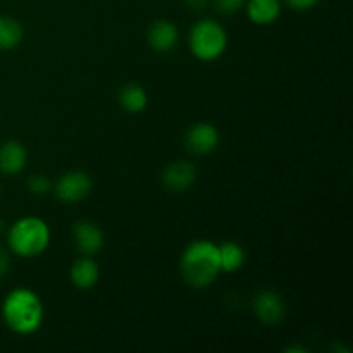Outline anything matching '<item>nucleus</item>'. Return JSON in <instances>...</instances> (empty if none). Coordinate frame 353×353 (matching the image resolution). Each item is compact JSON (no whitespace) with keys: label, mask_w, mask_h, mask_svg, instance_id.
Returning <instances> with one entry per match:
<instances>
[{"label":"nucleus","mask_w":353,"mask_h":353,"mask_svg":"<svg viewBox=\"0 0 353 353\" xmlns=\"http://www.w3.org/2000/svg\"><path fill=\"white\" fill-rule=\"evenodd\" d=\"M181 276L192 288H207L221 272L219 248L210 240H195L181 255Z\"/></svg>","instance_id":"f257e3e1"},{"label":"nucleus","mask_w":353,"mask_h":353,"mask_svg":"<svg viewBox=\"0 0 353 353\" xmlns=\"http://www.w3.org/2000/svg\"><path fill=\"white\" fill-rule=\"evenodd\" d=\"M2 317L7 327L14 333H34L43 323V305L40 296L28 288L12 290L3 299Z\"/></svg>","instance_id":"f03ea898"},{"label":"nucleus","mask_w":353,"mask_h":353,"mask_svg":"<svg viewBox=\"0 0 353 353\" xmlns=\"http://www.w3.org/2000/svg\"><path fill=\"white\" fill-rule=\"evenodd\" d=\"M48 243H50V230L40 217H21L7 231V245L10 252L19 257H37L47 250Z\"/></svg>","instance_id":"7ed1b4c3"},{"label":"nucleus","mask_w":353,"mask_h":353,"mask_svg":"<svg viewBox=\"0 0 353 353\" xmlns=\"http://www.w3.org/2000/svg\"><path fill=\"white\" fill-rule=\"evenodd\" d=\"M188 45L192 54L200 61H216L228 47L226 30L217 21L209 17L200 19L190 30Z\"/></svg>","instance_id":"20e7f679"},{"label":"nucleus","mask_w":353,"mask_h":353,"mask_svg":"<svg viewBox=\"0 0 353 353\" xmlns=\"http://www.w3.org/2000/svg\"><path fill=\"white\" fill-rule=\"evenodd\" d=\"M92 186V178L85 171L72 169V171H68L57 179V183L54 186V192L61 202L76 203L81 202L83 199H86L90 195Z\"/></svg>","instance_id":"39448f33"},{"label":"nucleus","mask_w":353,"mask_h":353,"mask_svg":"<svg viewBox=\"0 0 353 353\" xmlns=\"http://www.w3.org/2000/svg\"><path fill=\"white\" fill-rule=\"evenodd\" d=\"M254 312L265 326H278L286 316L285 300L272 290H262L254 299Z\"/></svg>","instance_id":"423d86ee"},{"label":"nucleus","mask_w":353,"mask_h":353,"mask_svg":"<svg viewBox=\"0 0 353 353\" xmlns=\"http://www.w3.org/2000/svg\"><path fill=\"white\" fill-rule=\"evenodd\" d=\"M196 179V169L188 161H174L164 168L161 174L162 186L171 193H183L193 186Z\"/></svg>","instance_id":"0eeeda50"},{"label":"nucleus","mask_w":353,"mask_h":353,"mask_svg":"<svg viewBox=\"0 0 353 353\" xmlns=\"http://www.w3.org/2000/svg\"><path fill=\"white\" fill-rule=\"evenodd\" d=\"M219 145V131L209 123H196L185 133V147L193 155H207Z\"/></svg>","instance_id":"6e6552de"},{"label":"nucleus","mask_w":353,"mask_h":353,"mask_svg":"<svg viewBox=\"0 0 353 353\" xmlns=\"http://www.w3.org/2000/svg\"><path fill=\"white\" fill-rule=\"evenodd\" d=\"M72 238L76 248L85 255H95L103 247V231L92 221H78L72 224Z\"/></svg>","instance_id":"1a4fd4ad"},{"label":"nucleus","mask_w":353,"mask_h":353,"mask_svg":"<svg viewBox=\"0 0 353 353\" xmlns=\"http://www.w3.org/2000/svg\"><path fill=\"white\" fill-rule=\"evenodd\" d=\"M179 31L174 23L168 19H155L147 30V41L152 50L159 54H168L178 45Z\"/></svg>","instance_id":"9d476101"},{"label":"nucleus","mask_w":353,"mask_h":353,"mask_svg":"<svg viewBox=\"0 0 353 353\" xmlns=\"http://www.w3.org/2000/svg\"><path fill=\"white\" fill-rule=\"evenodd\" d=\"M28 150L21 141L7 140L0 145V172L16 176L26 168Z\"/></svg>","instance_id":"9b49d317"},{"label":"nucleus","mask_w":353,"mask_h":353,"mask_svg":"<svg viewBox=\"0 0 353 353\" xmlns=\"http://www.w3.org/2000/svg\"><path fill=\"white\" fill-rule=\"evenodd\" d=\"M245 3L248 19L259 26L272 24L281 14V0H248Z\"/></svg>","instance_id":"f8f14e48"},{"label":"nucleus","mask_w":353,"mask_h":353,"mask_svg":"<svg viewBox=\"0 0 353 353\" xmlns=\"http://www.w3.org/2000/svg\"><path fill=\"white\" fill-rule=\"evenodd\" d=\"M100 276V269L92 257H81L72 264L71 281L76 288L90 290L97 285Z\"/></svg>","instance_id":"ddd939ff"},{"label":"nucleus","mask_w":353,"mask_h":353,"mask_svg":"<svg viewBox=\"0 0 353 353\" xmlns=\"http://www.w3.org/2000/svg\"><path fill=\"white\" fill-rule=\"evenodd\" d=\"M119 105L123 107L126 112L131 114H138L141 110L147 109L148 105V95H147V90L143 86L137 85V83H128L124 85L123 88L119 90Z\"/></svg>","instance_id":"4468645a"},{"label":"nucleus","mask_w":353,"mask_h":353,"mask_svg":"<svg viewBox=\"0 0 353 353\" xmlns=\"http://www.w3.org/2000/svg\"><path fill=\"white\" fill-rule=\"evenodd\" d=\"M23 38L24 30L19 21L10 16H0V52L16 48Z\"/></svg>","instance_id":"2eb2a0df"},{"label":"nucleus","mask_w":353,"mask_h":353,"mask_svg":"<svg viewBox=\"0 0 353 353\" xmlns=\"http://www.w3.org/2000/svg\"><path fill=\"white\" fill-rule=\"evenodd\" d=\"M217 248H219L221 271L236 272L245 264V250L236 241H224L217 245Z\"/></svg>","instance_id":"dca6fc26"},{"label":"nucleus","mask_w":353,"mask_h":353,"mask_svg":"<svg viewBox=\"0 0 353 353\" xmlns=\"http://www.w3.org/2000/svg\"><path fill=\"white\" fill-rule=\"evenodd\" d=\"M28 190L33 195H45L52 190V181L45 174H33L28 179Z\"/></svg>","instance_id":"f3484780"},{"label":"nucleus","mask_w":353,"mask_h":353,"mask_svg":"<svg viewBox=\"0 0 353 353\" xmlns=\"http://www.w3.org/2000/svg\"><path fill=\"white\" fill-rule=\"evenodd\" d=\"M245 2L247 0H214L212 3L221 16H233L245 6Z\"/></svg>","instance_id":"a211bd4d"},{"label":"nucleus","mask_w":353,"mask_h":353,"mask_svg":"<svg viewBox=\"0 0 353 353\" xmlns=\"http://www.w3.org/2000/svg\"><path fill=\"white\" fill-rule=\"evenodd\" d=\"M286 6L293 10H309L319 3V0H285Z\"/></svg>","instance_id":"6ab92c4d"},{"label":"nucleus","mask_w":353,"mask_h":353,"mask_svg":"<svg viewBox=\"0 0 353 353\" xmlns=\"http://www.w3.org/2000/svg\"><path fill=\"white\" fill-rule=\"evenodd\" d=\"M10 269V257H9V252L6 250V248L0 247V278H3V276L9 272Z\"/></svg>","instance_id":"aec40b11"},{"label":"nucleus","mask_w":353,"mask_h":353,"mask_svg":"<svg viewBox=\"0 0 353 353\" xmlns=\"http://www.w3.org/2000/svg\"><path fill=\"white\" fill-rule=\"evenodd\" d=\"M186 7H190L192 10H202L209 6L210 0H183Z\"/></svg>","instance_id":"412c9836"},{"label":"nucleus","mask_w":353,"mask_h":353,"mask_svg":"<svg viewBox=\"0 0 353 353\" xmlns=\"http://www.w3.org/2000/svg\"><path fill=\"white\" fill-rule=\"evenodd\" d=\"M286 352H288V353H295V352H307V350H303L302 347H292V348H286Z\"/></svg>","instance_id":"4be33fe9"}]
</instances>
